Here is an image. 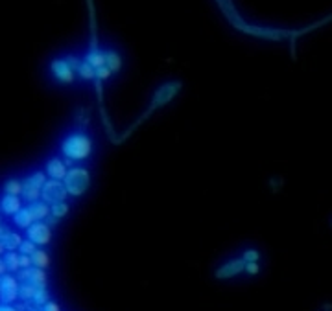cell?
Masks as SVG:
<instances>
[{
  "label": "cell",
  "instance_id": "cell-1",
  "mask_svg": "<svg viewBox=\"0 0 332 311\" xmlns=\"http://www.w3.org/2000/svg\"><path fill=\"white\" fill-rule=\"evenodd\" d=\"M61 153L67 161H85L92 153V140L85 133L70 134L61 144Z\"/></svg>",
  "mask_w": 332,
  "mask_h": 311
},
{
  "label": "cell",
  "instance_id": "cell-2",
  "mask_svg": "<svg viewBox=\"0 0 332 311\" xmlns=\"http://www.w3.org/2000/svg\"><path fill=\"white\" fill-rule=\"evenodd\" d=\"M65 183V188H67V192L69 195L72 197H80L83 193L89 190L91 186V173L89 170L85 168H70L69 173H67V177L63 179Z\"/></svg>",
  "mask_w": 332,
  "mask_h": 311
},
{
  "label": "cell",
  "instance_id": "cell-3",
  "mask_svg": "<svg viewBox=\"0 0 332 311\" xmlns=\"http://www.w3.org/2000/svg\"><path fill=\"white\" fill-rule=\"evenodd\" d=\"M181 87H183L181 81H168V83H162V85L153 92L151 105H150V109H148L146 116L153 113L155 109H161V107H164V105H168V103L181 92Z\"/></svg>",
  "mask_w": 332,
  "mask_h": 311
},
{
  "label": "cell",
  "instance_id": "cell-4",
  "mask_svg": "<svg viewBox=\"0 0 332 311\" xmlns=\"http://www.w3.org/2000/svg\"><path fill=\"white\" fill-rule=\"evenodd\" d=\"M69 192H67V188H65V183L63 181H56V179H48L44 186L41 188V201H44L46 204H58V203H63L65 199H67Z\"/></svg>",
  "mask_w": 332,
  "mask_h": 311
},
{
  "label": "cell",
  "instance_id": "cell-5",
  "mask_svg": "<svg viewBox=\"0 0 332 311\" xmlns=\"http://www.w3.org/2000/svg\"><path fill=\"white\" fill-rule=\"evenodd\" d=\"M50 72H52V75H54L59 83H63V85H72L76 81V77H78V72L72 70V66L69 64L67 57H56V59H52V63H50Z\"/></svg>",
  "mask_w": 332,
  "mask_h": 311
},
{
  "label": "cell",
  "instance_id": "cell-6",
  "mask_svg": "<svg viewBox=\"0 0 332 311\" xmlns=\"http://www.w3.org/2000/svg\"><path fill=\"white\" fill-rule=\"evenodd\" d=\"M28 240L33 242L37 247H43V245H48L52 242V228H50L44 221H35L30 228L26 230Z\"/></svg>",
  "mask_w": 332,
  "mask_h": 311
},
{
  "label": "cell",
  "instance_id": "cell-7",
  "mask_svg": "<svg viewBox=\"0 0 332 311\" xmlns=\"http://www.w3.org/2000/svg\"><path fill=\"white\" fill-rule=\"evenodd\" d=\"M240 273H246V260H244V258H236V260H231V262L224 263V265L214 273V276L218 280H227Z\"/></svg>",
  "mask_w": 332,
  "mask_h": 311
},
{
  "label": "cell",
  "instance_id": "cell-8",
  "mask_svg": "<svg viewBox=\"0 0 332 311\" xmlns=\"http://www.w3.org/2000/svg\"><path fill=\"white\" fill-rule=\"evenodd\" d=\"M46 175L50 179H56V181H63L67 177V173H69V166H67V162H63L61 159H50L46 162Z\"/></svg>",
  "mask_w": 332,
  "mask_h": 311
},
{
  "label": "cell",
  "instance_id": "cell-9",
  "mask_svg": "<svg viewBox=\"0 0 332 311\" xmlns=\"http://www.w3.org/2000/svg\"><path fill=\"white\" fill-rule=\"evenodd\" d=\"M105 66L113 72V75H117L122 72L124 68V57L117 48H105Z\"/></svg>",
  "mask_w": 332,
  "mask_h": 311
},
{
  "label": "cell",
  "instance_id": "cell-10",
  "mask_svg": "<svg viewBox=\"0 0 332 311\" xmlns=\"http://www.w3.org/2000/svg\"><path fill=\"white\" fill-rule=\"evenodd\" d=\"M0 210L8 215H15L22 210V201L19 195H4L0 199Z\"/></svg>",
  "mask_w": 332,
  "mask_h": 311
},
{
  "label": "cell",
  "instance_id": "cell-11",
  "mask_svg": "<svg viewBox=\"0 0 332 311\" xmlns=\"http://www.w3.org/2000/svg\"><path fill=\"white\" fill-rule=\"evenodd\" d=\"M28 210L32 212L33 219L35 221H44L46 217H48L50 214H52V210H50V204H46L44 201H41V203H30L28 204Z\"/></svg>",
  "mask_w": 332,
  "mask_h": 311
},
{
  "label": "cell",
  "instance_id": "cell-12",
  "mask_svg": "<svg viewBox=\"0 0 332 311\" xmlns=\"http://www.w3.org/2000/svg\"><path fill=\"white\" fill-rule=\"evenodd\" d=\"M13 221H15V225L19 226V228H26V230L35 223V219H33L32 212L28 210V206L26 208H22L21 212H17V214L13 215Z\"/></svg>",
  "mask_w": 332,
  "mask_h": 311
},
{
  "label": "cell",
  "instance_id": "cell-13",
  "mask_svg": "<svg viewBox=\"0 0 332 311\" xmlns=\"http://www.w3.org/2000/svg\"><path fill=\"white\" fill-rule=\"evenodd\" d=\"M32 263L33 267L37 269H48L50 267V254L43 249H37V251L32 254Z\"/></svg>",
  "mask_w": 332,
  "mask_h": 311
},
{
  "label": "cell",
  "instance_id": "cell-14",
  "mask_svg": "<svg viewBox=\"0 0 332 311\" xmlns=\"http://www.w3.org/2000/svg\"><path fill=\"white\" fill-rule=\"evenodd\" d=\"M30 284L35 285V287H46L48 284V276H46V271L44 269H32V278H30Z\"/></svg>",
  "mask_w": 332,
  "mask_h": 311
},
{
  "label": "cell",
  "instance_id": "cell-15",
  "mask_svg": "<svg viewBox=\"0 0 332 311\" xmlns=\"http://www.w3.org/2000/svg\"><path fill=\"white\" fill-rule=\"evenodd\" d=\"M39 287H35V285H32L30 282H24V284L19 285V300L22 302H32L33 300V295H35V291H37Z\"/></svg>",
  "mask_w": 332,
  "mask_h": 311
},
{
  "label": "cell",
  "instance_id": "cell-16",
  "mask_svg": "<svg viewBox=\"0 0 332 311\" xmlns=\"http://www.w3.org/2000/svg\"><path fill=\"white\" fill-rule=\"evenodd\" d=\"M4 262H6V265H8V271H10V273L21 271V254H17L15 251L8 252L4 256Z\"/></svg>",
  "mask_w": 332,
  "mask_h": 311
},
{
  "label": "cell",
  "instance_id": "cell-17",
  "mask_svg": "<svg viewBox=\"0 0 332 311\" xmlns=\"http://www.w3.org/2000/svg\"><path fill=\"white\" fill-rule=\"evenodd\" d=\"M22 190H24V184H22V181H19V179H10V181L4 184L6 195H22Z\"/></svg>",
  "mask_w": 332,
  "mask_h": 311
},
{
  "label": "cell",
  "instance_id": "cell-18",
  "mask_svg": "<svg viewBox=\"0 0 332 311\" xmlns=\"http://www.w3.org/2000/svg\"><path fill=\"white\" fill-rule=\"evenodd\" d=\"M46 181H48V179H46V173L37 172V173H33V175H30V177H26L22 183L26 184V186H33V188H39V190H41Z\"/></svg>",
  "mask_w": 332,
  "mask_h": 311
},
{
  "label": "cell",
  "instance_id": "cell-19",
  "mask_svg": "<svg viewBox=\"0 0 332 311\" xmlns=\"http://www.w3.org/2000/svg\"><path fill=\"white\" fill-rule=\"evenodd\" d=\"M24 242V240H22V236L21 234H17V232H11L10 236L6 238L4 242V247H6V251L8 252H11V251H17V249L21 247V243Z\"/></svg>",
  "mask_w": 332,
  "mask_h": 311
},
{
  "label": "cell",
  "instance_id": "cell-20",
  "mask_svg": "<svg viewBox=\"0 0 332 311\" xmlns=\"http://www.w3.org/2000/svg\"><path fill=\"white\" fill-rule=\"evenodd\" d=\"M0 285H2V289H19L21 282L17 280V276L6 273L4 276H0Z\"/></svg>",
  "mask_w": 332,
  "mask_h": 311
},
{
  "label": "cell",
  "instance_id": "cell-21",
  "mask_svg": "<svg viewBox=\"0 0 332 311\" xmlns=\"http://www.w3.org/2000/svg\"><path fill=\"white\" fill-rule=\"evenodd\" d=\"M32 302L39 307H43L46 302H50V293L46 291V287H39V289L35 291V295H33Z\"/></svg>",
  "mask_w": 332,
  "mask_h": 311
},
{
  "label": "cell",
  "instance_id": "cell-22",
  "mask_svg": "<svg viewBox=\"0 0 332 311\" xmlns=\"http://www.w3.org/2000/svg\"><path fill=\"white\" fill-rule=\"evenodd\" d=\"M50 210H52V215H56V217H59V219H61V217H65V215L69 214V204L63 201V203L52 204V206H50Z\"/></svg>",
  "mask_w": 332,
  "mask_h": 311
},
{
  "label": "cell",
  "instance_id": "cell-23",
  "mask_svg": "<svg viewBox=\"0 0 332 311\" xmlns=\"http://www.w3.org/2000/svg\"><path fill=\"white\" fill-rule=\"evenodd\" d=\"M19 251H21V254H26V256H32L33 252L37 251V245L33 242H30V240H24V242L21 243V247H19Z\"/></svg>",
  "mask_w": 332,
  "mask_h": 311
},
{
  "label": "cell",
  "instance_id": "cell-24",
  "mask_svg": "<svg viewBox=\"0 0 332 311\" xmlns=\"http://www.w3.org/2000/svg\"><path fill=\"white\" fill-rule=\"evenodd\" d=\"M32 269H33V267H30V269H21V271H17V273H15L17 280H19L21 284H24V282H30V278H32Z\"/></svg>",
  "mask_w": 332,
  "mask_h": 311
},
{
  "label": "cell",
  "instance_id": "cell-25",
  "mask_svg": "<svg viewBox=\"0 0 332 311\" xmlns=\"http://www.w3.org/2000/svg\"><path fill=\"white\" fill-rule=\"evenodd\" d=\"M244 260L246 262H258V258H260V254H258V251H255V249H249V251L244 252Z\"/></svg>",
  "mask_w": 332,
  "mask_h": 311
},
{
  "label": "cell",
  "instance_id": "cell-26",
  "mask_svg": "<svg viewBox=\"0 0 332 311\" xmlns=\"http://www.w3.org/2000/svg\"><path fill=\"white\" fill-rule=\"evenodd\" d=\"M258 271H260V267H258V262H246V273L247 274H258Z\"/></svg>",
  "mask_w": 332,
  "mask_h": 311
},
{
  "label": "cell",
  "instance_id": "cell-27",
  "mask_svg": "<svg viewBox=\"0 0 332 311\" xmlns=\"http://www.w3.org/2000/svg\"><path fill=\"white\" fill-rule=\"evenodd\" d=\"M32 263V256H26V254H21V269H30Z\"/></svg>",
  "mask_w": 332,
  "mask_h": 311
},
{
  "label": "cell",
  "instance_id": "cell-28",
  "mask_svg": "<svg viewBox=\"0 0 332 311\" xmlns=\"http://www.w3.org/2000/svg\"><path fill=\"white\" fill-rule=\"evenodd\" d=\"M43 311H61V307H59L58 302L50 300V302H46V304L43 306Z\"/></svg>",
  "mask_w": 332,
  "mask_h": 311
},
{
  "label": "cell",
  "instance_id": "cell-29",
  "mask_svg": "<svg viewBox=\"0 0 332 311\" xmlns=\"http://www.w3.org/2000/svg\"><path fill=\"white\" fill-rule=\"evenodd\" d=\"M10 234H11V230L8 228V226H6V225H0V242H4L6 238L10 236Z\"/></svg>",
  "mask_w": 332,
  "mask_h": 311
},
{
  "label": "cell",
  "instance_id": "cell-30",
  "mask_svg": "<svg viewBox=\"0 0 332 311\" xmlns=\"http://www.w3.org/2000/svg\"><path fill=\"white\" fill-rule=\"evenodd\" d=\"M44 223H46V225L50 226V228H52V226H56L59 223V217H56V215H52L50 214L48 217H46V219H44Z\"/></svg>",
  "mask_w": 332,
  "mask_h": 311
},
{
  "label": "cell",
  "instance_id": "cell-31",
  "mask_svg": "<svg viewBox=\"0 0 332 311\" xmlns=\"http://www.w3.org/2000/svg\"><path fill=\"white\" fill-rule=\"evenodd\" d=\"M24 311H43V307L35 306L33 302H26V309H24Z\"/></svg>",
  "mask_w": 332,
  "mask_h": 311
},
{
  "label": "cell",
  "instance_id": "cell-32",
  "mask_svg": "<svg viewBox=\"0 0 332 311\" xmlns=\"http://www.w3.org/2000/svg\"><path fill=\"white\" fill-rule=\"evenodd\" d=\"M8 273V265H6L4 258H0V276H4Z\"/></svg>",
  "mask_w": 332,
  "mask_h": 311
},
{
  "label": "cell",
  "instance_id": "cell-33",
  "mask_svg": "<svg viewBox=\"0 0 332 311\" xmlns=\"http://www.w3.org/2000/svg\"><path fill=\"white\" fill-rule=\"evenodd\" d=\"M0 311H17V307L11 304H0Z\"/></svg>",
  "mask_w": 332,
  "mask_h": 311
},
{
  "label": "cell",
  "instance_id": "cell-34",
  "mask_svg": "<svg viewBox=\"0 0 332 311\" xmlns=\"http://www.w3.org/2000/svg\"><path fill=\"white\" fill-rule=\"evenodd\" d=\"M4 251H6V247H4V243L0 242V256H2V254H4Z\"/></svg>",
  "mask_w": 332,
  "mask_h": 311
},
{
  "label": "cell",
  "instance_id": "cell-35",
  "mask_svg": "<svg viewBox=\"0 0 332 311\" xmlns=\"http://www.w3.org/2000/svg\"><path fill=\"white\" fill-rule=\"evenodd\" d=\"M0 291H2V285H0Z\"/></svg>",
  "mask_w": 332,
  "mask_h": 311
},
{
  "label": "cell",
  "instance_id": "cell-36",
  "mask_svg": "<svg viewBox=\"0 0 332 311\" xmlns=\"http://www.w3.org/2000/svg\"><path fill=\"white\" fill-rule=\"evenodd\" d=\"M0 225H2V223H0Z\"/></svg>",
  "mask_w": 332,
  "mask_h": 311
}]
</instances>
